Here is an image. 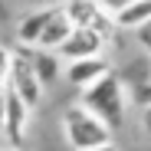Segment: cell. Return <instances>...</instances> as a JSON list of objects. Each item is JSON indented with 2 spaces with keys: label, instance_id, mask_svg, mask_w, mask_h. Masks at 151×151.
<instances>
[{
  "label": "cell",
  "instance_id": "obj_15",
  "mask_svg": "<svg viewBox=\"0 0 151 151\" xmlns=\"http://www.w3.org/2000/svg\"><path fill=\"white\" fill-rule=\"evenodd\" d=\"M141 125H145V132H148V138H151V102L141 109Z\"/></svg>",
  "mask_w": 151,
  "mask_h": 151
},
{
  "label": "cell",
  "instance_id": "obj_13",
  "mask_svg": "<svg viewBox=\"0 0 151 151\" xmlns=\"http://www.w3.org/2000/svg\"><path fill=\"white\" fill-rule=\"evenodd\" d=\"M128 4H132V0H99V7H102L105 13H112V17H115L118 10H125Z\"/></svg>",
  "mask_w": 151,
  "mask_h": 151
},
{
  "label": "cell",
  "instance_id": "obj_18",
  "mask_svg": "<svg viewBox=\"0 0 151 151\" xmlns=\"http://www.w3.org/2000/svg\"><path fill=\"white\" fill-rule=\"evenodd\" d=\"M0 151H4V148H0ZM13 151H17V148H13Z\"/></svg>",
  "mask_w": 151,
  "mask_h": 151
},
{
  "label": "cell",
  "instance_id": "obj_12",
  "mask_svg": "<svg viewBox=\"0 0 151 151\" xmlns=\"http://www.w3.org/2000/svg\"><path fill=\"white\" fill-rule=\"evenodd\" d=\"M132 33H135L138 46H141V49H148V53H151V17H148L145 23H138V27H135Z\"/></svg>",
  "mask_w": 151,
  "mask_h": 151
},
{
  "label": "cell",
  "instance_id": "obj_5",
  "mask_svg": "<svg viewBox=\"0 0 151 151\" xmlns=\"http://www.w3.org/2000/svg\"><path fill=\"white\" fill-rule=\"evenodd\" d=\"M27 118H30V109L4 86V141H7L10 148H20V145H23Z\"/></svg>",
  "mask_w": 151,
  "mask_h": 151
},
{
  "label": "cell",
  "instance_id": "obj_1",
  "mask_svg": "<svg viewBox=\"0 0 151 151\" xmlns=\"http://www.w3.org/2000/svg\"><path fill=\"white\" fill-rule=\"evenodd\" d=\"M79 105L86 112H92L95 118H102L109 128L122 125V118H125V89H122V79L115 72H105L102 79H95L92 86L79 89Z\"/></svg>",
  "mask_w": 151,
  "mask_h": 151
},
{
  "label": "cell",
  "instance_id": "obj_16",
  "mask_svg": "<svg viewBox=\"0 0 151 151\" xmlns=\"http://www.w3.org/2000/svg\"><path fill=\"white\" fill-rule=\"evenodd\" d=\"M0 141H4V82H0Z\"/></svg>",
  "mask_w": 151,
  "mask_h": 151
},
{
  "label": "cell",
  "instance_id": "obj_10",
  "mask_svg": "<svg viewBox=\"0 0 151 151\" xmlns=\"http://www.w3.org/2000/svg\"><path fill=\"white\" fill-rule=\"evenodd\" d=\"M49 13H53V7H43V10L27 13V17L17 23V40H20V46H27V49L36 46V40H40V33H43V27H46Z\"/></svg>",
  "mask_w": 151,
  "mask_h": 151
},
{
  "label": "cell",
  "instance_id": "obj_11",
  "mask_svg": "<svg viewBox=\"0 0 151 151\" xmlns=\"http://www.w3.org/2000/svg\"><path fill=\"white\" fill-rule=\"evenodd\" d=\"M148 17H151V0H132V4L125 10H118L112 20H115V30H135Z\"/></svg>",
  "mask_w": 151,
  "mask_h": 151
},
{
  "label": "cell",
  "instance_id": "obj_7",
  "mask_svg": "<svg viewBox=\"0 0 151 151\" xmlns=\"http://www.w3.org/2000/svg\"><path fill=\"white\" fill-rule=\"evenodd\" d=\"M105 46V36H99L95 30H82V27H72L69 36L59 43L56 53L66 59H79V56H99Z\"/></svg>",
  "mask_w": 151,
  "mask_h": 151
},
{
  "label": "cell",
  "instance_id": "obj_2",
  "mask_svg": "<svg viewBox=\"0 0 151 151\" xmlns=\"http://www.w3.org/2000/svg\"><path fill=\"white\" fill-rule=\"evenodd\" d=\"M63 135H66V141H69L72 151H86V148L112 141V128L102 118H95L92 112H86L79 102L63 112Z\"/></svg>",
  "mask_w": 151,
  "mask_h": 151
},
{
  "label": "cell",
  "instance_id": "obj_17",
  "mask_svg": "<svg viewBox=\"0 0 151 151\" xmlns=\"http://www.w3.org/2000/svg\"><path fill=\"white\" fill-rule=\"evenodd\" d=\"M86 151H118L112 141H105V145H95V148H86Z\"/></svg>",
  "mask_w": 151,
  "mask_h": 151
},
{
  "label": "cell",
  "instance_id": "obj_6",
  "mask_svg": "<svg viewBox=\"0 0 151 151\" xmlns=\"http://www.w3.org/2000/svg\"><path fill=\"white\" fill-rule=\"evenodd\" d=\"M105 72H112V63L99 53V56H79V59H69L66 66V79L72 89H86L95 79H102Z\"/></svg>",
  "mask_w": 151,
  "mask_h": 151
},
{
  "label": "cell",
  "instance_id": "obj_8",
  "mask_svg": "<svg viewBox=\"0 0 151 151\" xmlns=\"http://www.w3.org/2000/svg\"><path fill=\"white\" fill-rule=\"evenodd\" d=\"M69 30H72V23L63 13V7H53V13H49V20H46V27H43V33H40V40H36L33 49H53L56 53L59 43L69 36Z\"/></svg>",
  "mask_w": 151,
  "mask_h": 151
},
{
  "label": "cell",
  "instance_id": "obj_3",
  "mask_svg": "<svg viewBox=\"0 0 151 151\" xmlns=\"http://www.w3.org/2000/svg\"><path fill=\"white\" fill-rule=\"evenodd\" d=\"M4 86H7L27 109H36V105L43 102V86H40V79H36L33 66H30V49H17V53H10V69H7Z\"/></svg>",
  "mask_w": 151,
  "mask_h": 151
},
{
  "label": "cell",
  "instance_id": "obj_4",
  "mask_svg": "<svg viewBox=\"0 0 151 151\" xmlns=\"http://www.w3.org/2000/svg\"><path fill=\"white\" fill-rule=\"evenodd\" d=\"M59 7L69 17L72 27L95 30L99 36H105V40L115 36V20H112V13H105L102 7H99V0H66V4H59Z\"/></svg>",
  "mask_w": 151,
  "mask_h": 151
},
{
  "label": "cell",
  "instance_id": "obj_9",
  "mask_svg": "<svg viewBox=\"0 0 151 151\" xmlns=\"http://www.w3.org/2000/svg\"><path fill=\"white\" fill-rule=\"evenodd\" d=\"M30 66H33V72H36V79H40V86L46 89V86H53L56 79H59V56L53 53V49H30Z\"/></svg>",
  "mask_w": 151,
  "mask_h": 151
},
{
  "label": "cell",
  "instance_id": "obj_14",
  "mask_svg": "<svg viewBox=\"0 0 151 151\" xmlns=\"http://www.w3.org/2000/svg\"><path fill=\"white\" fill-rule=\"evenodd\" d=\"M10 53H13V49H7L4 43H0V82L7 79V69H10Z\"/></svg>",
  "mask_w": 151,
  "mask_h": 151
}]
</instances>
